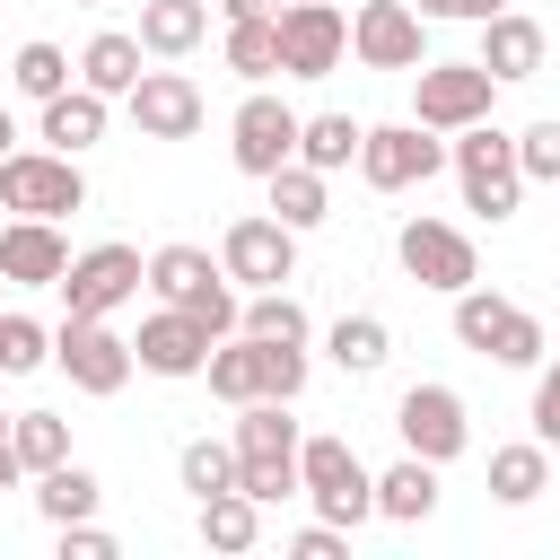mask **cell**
Here are the masks:
<instances>
[{"label": "cell", "instance_id": "obj_10", "mask_svg": "<svg viewBox=\"0 0 560 560\" xmlns=\"http://www.w3.org/2000/svg\"><path fill=\"white\" fill-rule=\"evenodd\" d=\"M394 262H402L420 289H438V298H455V289H472V280H481L472 236H464V228H446V219H402V228H394Z\"/></svg>", "mask_w": 560, "mask_h": 560}, {"label": "cell", "instance_id": "obj_8", "mask_svg": "<svg viewBox=\"0 0 560 560\" xmlns=\"http://www.w3.org/2000/svg\"><path fill=\"white\" fill-rule=\"evenodd\" d=\"M490 96H499V79L481 61H420L411 70V122H429V131L490 122Z\"/></svg>", "mask_w": 560, "mask_h": 560}, {"label": "cell", "instance_id": "obj_15", "mask_svg": "<svg viewBox=\"0 0 560 560\" xmlns=\"http://www.w3.org/2000/svg\"><path fill=\"white\" fill-rule=\"evenodd\" d=\"M131 359H140V376H201L210 368V324H192L184 306H158V315H140V332H131Z\"/></svg>", "mask_w": 560, "mask_h": 560}, {"label": "cell", "instance_id": "obj_44", "mask_svg": "<svg viewBox=\"0 0 560 560\" xmlns=\"http://www.w3.org/2000/svg\"><path fill=\"white\" fill-rule=\"evenodd\" d=\"M18 481H26V464H18V446L0 438V490H18Z\"/></svg>", "mask_w": 560, "mask_h": 560}, {"label": "cell", "instance_id": "obj_29", "mask_svg": "<svg viewBox=\"0 0 560 560\" xmlns=\"http://www.w3.org/2000/svg\"><path fill=\"white\" fill-rule=\"evenodd\" d=\"M201 542H210V551H254V542H262V499H245V490L201 499Z\"/></svg>", "mask_w": 560, "mask_h": 560}, {"label": "cell", "instance_id": "obj_36", "mask_svg": "<svg viewBox=\"0 0 560 560\" xmlns=\"http://www.w3.org/2000/svg\"><path fill=\"white\" fill-rule=\"evenodd\" d=\"M236 332H254V341H306L315 324H306V306L289 298V289H254L245 298V324Z\"/></svg>", "mask_w": 560, "mask_h": 560}, {"label": "cell", "instance_id": "obj_26", "mask_svg": "<svg viewBox=\"0 0 560 560\" xmlns=\"http://www.w3.org/2000/svg\"><path fill=\"white\" fill-rule=\"evenodd\" d=\"M201 35H210V9L201 0H140V44L158 61H184Z\"/></svg>", "mask_w": 560, "mask_h": 560}, {"label": "cell", "instance_id": "obj_21", "mask_svg": "<svg viewBox=\"0 0 560 560\" xmlns=\"http://www.w3.org/2000/svg\"><path fill=\"white\" fill-rule=\"evenodd\" d=\"M140 61H149V44L122 35V26H105V35H88V52H79V88H96V96H131V88H140Z\"/></svg>", "mask_w": 560, "mask_h": 560}, {"label": "cell", "instance_id": "obj_38", "mask_svg": "<svg viewBox=\"0 0 560 560\" xmlns=\"http://www.w3.org/2000/svg\"><path fill=\"white\" fill-rule=\"evenodd\" d=\"M516 166H525V184H560V114L516 131Z\"/></svg>", "mask_w": 560, "mask_h": 560}, {"label": "cell", "instance_id": "obj_13", "mask_svg": "<svg viewBox=\"0 0 560 560\" xmlns=\"http://www.w3.org/2000/svg\"><path fill=\"white\" fill-rule=\"evenodd\" d=\"M394 429H402V455H429V464H455L472 446V420H464L455 385H411L394 402Z\"/></svg>", "mask_w": 560, "mask_h": 560}, {"label": "cell", "instance_id": "obj_35", "mask_svg": "<svg viewBox=\"0 0 560 560\" xmlns=\"http://www.w3.org/2000/svg\"><path fill=\"white\" fill-rule=\"evenodd\" d=\"M175 472H184V490H192V499L236 490V438H192V446L175 455Z\"/></svg>", "mask_w": 560, "mask_h": 560}, {"label": "cell", "instance_id": "obj_27", "mask_svg": "<svg viewBox=\"0 0 560 560\" xmlns=\"http://www.w3.org/2000/svg\"><path fill=\"white\" fill-rule=\"evenodd\" d=\"M324 350H332L341 376H376V368L394 359V332H385V315H341V324L324 332Z\"/></svg>", "mask_w": 560, "mask_h": 560}, {"label": "cell", "instance_id": "obj_30", "mask_svg": "<svg viewBox=\"0 0 560 560\" xmlns=\"http://www.w3.org/2000/svg\"><path fill=\"white\" fill-rule=\"evenodd\" d=\"M359 140H368V122H350V114H306L298 158L324 166V175H341V166H359Z\"/></svg>", "mask_w": 560, "mask_h": 560}, {"label": "cell", "instance_id": "obj_33", "mask_svg": "<svg viewBox=\"0 0 560 560\" xmlns=\"http://www.w3.org/2000/svg\"><path fill=\"white\" fill-rule=\"evenodd\" d=\"M210 271H228V262H210L201 245H158V254H149V289H158V306H184Z\"/></svg>", "mask_w": 560, "mask_h": 560}, {"label": "cell", "instance_id": "obj_46", "mask_svg": "<svg viewBox=\"0 0 560 560\" xmlns=\"http://www.w3.org/2000/svg\"><path fill=\"white\" fill-rule=\"evenodd\" d=\"M9 420H18V411H0V438H9Z\"/></svg>", "mask_w": 560, "mask_h": 560}, {"label": "cell", "instance_id": "obj_23", "mask_svg": "<svg viewBox=\"0 0 560 560\" xmlns=\"http://www.w3.org/2000/svg\"><path fill=\"white\" fill-rule=\"evenodd\" d=\"M376 516H394V525H429V516H438V464H429V455L385 464V472H376Z\"/></svg>", "mask_w": 560, "mask_h": 560}, {"label": "cell", "instance_id": "obj_39", "mask_svg": "<svg viewBox=\"0 0 560 560\" xmlns=\"http://www.w3.org/2000/svg\"><path fill=\"white\" fill-rule=\"evenodd\" d=\"M534 438L560 446V359H542V376H534Z\"/></svg>", "mask_w": 560, "mask_h": 560}, {"label": "cell", "instance_id": "obj_18", "mask_svg": "<svg viewBox=\"0 0 560 560\" xmlns=\"http://www.w3.org/2000/svg\"><path fill=\"white\" fill-rule=\"evenodd\" d=\"M61 271H70L61 219H0V280L9 289H61Z\"/></svg>", "mask_w": 560, "mask_h": 560}, {"label": "cell", "instance_id": "obj_37", "mask_svg": "<svg viewBox=\"0 0 560 560\" xmlns=\"http://www.w3.org/2000/svg\"><path fill=\"white\" fill-rule=\"evenodd\" d=\"M52 359V332L35 315H0V376H35Z\"/></svg>", "mask_w": 560, "mask_h": 560}, {"label": "cell", "instance_id": "obj_31", "mask_svg": "<svg viewBox=\"0 0 560 560\" xmlns=\"http://www.w3.org/2000/svg\"><path fill=\"white\" fill-rule=\"evenodd\" d=\"M228 70L262 88L280 70V18H228Z\"/></svg>", "mask_w": 560, "mask_h": 560}, {"label": "cell", "instance_id": "obj_7", "mask_svg": "<svg viewBox=\"0 0 560 560\" xmlns=\"http://www.w3.org/2000/svg\"><path fill=\"white\" fill-rule=\"evenodd\" d=\"M52 359H61V376L79 385V394H122L131 385V341L114 332V315H61V332H52Z\"/></svg>", "mask_w": 560, "mask_h": 560}, {"label": "cell", "instance_id": "obj_28", "mask_svg": "<svg viewBox=\"0 0 560 560\" xmlns=\"http://www.w3.org/2000/svg\"><path fill=\"white\" fill-rule=\"evenodd\" d=\"M96 499H105V481H96L88 464H52V472H35V508H44L52 525H79V516H96Z\"/></svg>", "mask_w": 560, "mask_h": 560}, {"label": "cell", "instance_id": "obj_47", "mask_svg": "<svg viewBox=\"0 0 560 560\" xmlns=\"http://www.w3.org/2000/svg\"><path fill=\"white\" fill-rule=\"evenodd\" d=\"M79 9H105V0H79Z\"/></svg>", "mask_w": 560, "mask_h": 560}, {"label": "cell", "instance_id": "obj_24", "mask_svg": "<svg viewBox=\"0 0 560 560\" xmlns=\"http://www.w3.org/2000/svg\"><path fill=\"white\" fill-rule=\"evenodd\" d=\"M271 219H280V228H298V236H306V228H324V219H332V192H324V166H306V158H289V166L271 175Z\"/></svg>", "mask_w": 560, "mask_h": 560}, {"label": "cell", "instance_id": "obj_42", "mask_svg": "<svg viewBox=\"0 0 560 560\" xmlns=\"http://www.w3.org/2000/svg\"><path fill=\"white\" fill-rule=\"evenodd\" d=\"M411 9H420V18H472V26H481V18H499L508 0H411Z\"/></svg>", "mask_w": 560, "mask_h": 560}, {"label": "cell", "instance_id": "obj_4", "mask_svg": "<svg viewBox=\"0 0 560 560\" xmlns=\"http://www.w3.org/2000/svg\"><path fill=\"white\" fill-rule=\"evenodd\" d=\"M298 490H306L315 516L341 525V534L376 516V472L350 455V438H306V446H298Z\"/></svg>", "mask_w": 560, "mask_h": 560}, {"label": "cell", "instance_id": "obj_20", "mask_svg": "<svg viewBox=\"0 0 560 560\" xmlns=\"http://www.w3.org/2000/svg\"><path fill=\"white\" fill-rule=\"evenodd\" d=\"M105 105H114V96H96V88H61V96H44V122H35V140L79 158V149H96V140H105Z\"/></svg>", "mask_w": 560, "mask_h": 560}, {"label": "cell", "instance_id": "obj_19", "mask_svg": "<svg viewBox=\"0 0 560 560\" xmlns=\"http://www.w3.org/2000/svg\"><path fill=\"white\" fill-rule=\"evenodd\" d=\"M542 52H551V35H542L534 18H516V9L481 18V52H472V61H481L499 88H508V79H534V70H542Z\"/></svg>", "mask_w": 560, "mask_h": 560}, {"label": "cell", "instance_id": "obj_16", "mask_svg": "<svg viewBox=\"0 0 560 560\" xmlns=\"http://www.w3.org/2000/svg\"><path fill=\"white\" fill-rule=\"evenodd\" d=\"M350 52L368 61V70H420L429 52H420V9L411 0H368L359 18H350Z\"/></svg>", "mask_w": 560, "mask_h": 560}, {"label": "cell", "instance_id": "obj_40", "mask_svg": "<svg viewBox=\"0 0 560 560\" xmlns=\"http://www.w3.org/2000/svg\"><path fill=\"white\" fill-rule=\"evenodd\" d=\"M61 560H114V534H105V525H88V516H79V525H61Z\"/></svg>", "mask_w": 560, "mask_h": 560}, {"label": "cell", "instance_id": "obj_5", "mask_svg": "<svg viewBox=\"0 0 560 560\" xmlns=\"http://www.w3.org/2000/svg\"><path fill=\"white\" fill-rule=\"evenodd\" d=\"M0 210L9 219H70L88 210V175L70 149H9L0 158Z\"/></svg>", "mask_w": 560, "mask_h": 560}, {"label": "cell", "instance_id": "obj_14", "mask_svg": "<svg viewBox=\"0 0 560 560\" xmlns=\"http://www.w3.org/2000/svg\"><path fill=\"white\" fill-rule=\"evenodd\" d=\"M219 262H228L236 289H280V280L298 271V228H280V219H236V228L219 236Z\"/></svg>", "mask_w": 560, "mask_h": 560}, {"label": "cell", "instance_id": "obj_1", "mask_svg": "<svg viewBox=\"0 0 560 560\" xmlns=\"http://www.w3.org/2000/svg\"><path fill=\"white\" fill-rule=\"evenodd\" d=\"M446 166H455V184H464V210H481L490 228L516 219V201H525V166H516V140H508L499 122H464V131L446 140Z\"/></svg>", "mask_w": 560, "mask_h": 560}, {"label": "cell", "instance_id": "obj_3", "mask_svg": "<svg viewBox=\"0 0 560 560\" xmlns=\"http://www.w3.org/2000/svg\"><path fill=\"white\" fill-rule=\"evenodd\" d=\"M455 341L472 350V359H490V368H542V324L516 306V298H499V289H455Z\"/></svg>", "mask_w": 560, "mask_h": 560}, {"label": "cell", "instance_id": "obj_41", "mask_svg": "<svg viewBox=\"0 0 560 560\" xmlns=\"http://www.w3.org/2000/svg\"><path fill=\"white\" fill-rule=\"evenodd\" d=\"M289 551L298 560H341L350 542H341V525H306V534H289Z\"/></svg>", "mask_w": 560, "mask_h": 560}, {"label": "cell", "instance_id": "obj_43", "mask_svg": "<svg viewBox=\"0 0 560 560\" xmlns=\"http://www.w3.org/2000/svg\"><path fill=\"white\" fill-rule=\"evenodd\" d=\"M280 0H219V18H271Z\"/></svg>", "mask_w": 560, "mask_h": 560}, {"label": "cell", "instance_id": "obj_32", "mask_svg": "<svg viewBox=\"0 0 560 560\" xmlns=\"http://www.w3.org/2000/svg\"><path fill=\"white\" fill-rule=\"evenodd\" d=\"M9 79H18V96H35V105H44V96H61V88H79V61H70L61 44H44V35H35V44H18V61H9Z\"/></svg>", "mask_w": 560, "mask_h": 560}, {"label": "cell", "instance_id": "obj_2", "mask_svg": "<svg viewBox=\"0 0 560 560\" xmlns=\"http://www.w3.org/2000/svg\"><path fill=\"white\" fill-rule=\"evenodd\" d=\"M298 420H289V402H236V490L245 499H289L298 490Z\"/></svg>", "mask_w": 560, "mask_h": 560}, {"label": "cell", "instance_id": "obj_45", "mask_svg": "<svg viewBox=\"0 0 560 560\" xmlns=\"http://www.w3.org/2000/svg\"><path fill=\"white\" fill-rule=\"evenodd\" d=\"M9 140H18V131H9V114H0V158H9Z\"/></svg>", "mask_w": 560, "mask_h": 560}, {"label": "cell", "instance_id": "obj_11", "mask_svg": "<svg viewBox=\"0 0 560 560\" xmlns=\"http://www.w3.org/2000/svg\"><path fill=\"white\" fill-rule=\"evenodd\" d=\"M280 79H332L350 52V18L332 0H280Z\"/></svg>", "mask_w": 560, "mask_h": 560}, {"label": "cell", "instance_id": "obj_22", "mask_svg": "<svg viewBox=\"0 0 560 560\" xmlns=\"http://www.w3.org/2000/svg\"><path fill=\"white\" fill-rule=\"evenodd\" d=\"M542 490H551V446H542V438L490 446V499H499V508H534Z\"/></svg>", "mask_w": 560, "mask_h": 560}, {"label": "cell", "instance_id": "obj_9", "mask_svg": "<svg viewBox=\"0 0 560 560\" xmlns=\"http://www.w3.org/2000/svg\"><path fill=\"white\" fill-rule=\"evenodd\" d=\"M446 166V140L429 131V122H376L368 140H359V184L368 192H411V184H429Z\"/></svg>", "mask_w": 560, "mask_h": 560}, {"label": "cell", "instance_id": "obj_25", "mask_svg": "<svg viewBox=\"0 0 560 560\" xmlns=\"http://www.w3.org/2000/svg\"><path fill=\"white\" fill-rule=\"evenodd\" d=\"M210 394L236 411V402H262V341L254 332H228V341H210Z\"/></svg>", "mask_w": 560, "mask_h": 560}, {"label": "cell", "instance_id": "obj_6", "mask_svg": "<svg viewBox=\"0 0 560 560\" xmlns=\"http://www.w3.org/2000/svg\"><path fill=\"white\" fill-rule=\"evenodd\" d=\"M140 289H149V254L122 245V236L70 254V271H61V306H70V315H114V306H131Z\"/></svg>", "mask_w": 560, "mask_h": 560}, {"label": "cell", "instance_id": "obj_17", "mask_svg": "<svg viewBox=\"0 0 560 560\" xmlns=\"http://www.w3.org/2000/svg\"><path fill=\"white\" fill-rule=\"evenodd\" d=\"M131 105V122H140V140H192L201 131V88L184 79V70H140V88L122 96Z\"/></svg>", "mask_w": 560, "mask_h": 560}, {"label": "cell", "instance_id": "obj_12", "mask_svg": "<svg viewBox=\"0 0 560 560\" xmlns=\"http://www.w3.org/2000/svg\"><path fill=\"white\" fill-rule=\"evenodd\" d=\"M298 131H306V114H289L271 88H254V96L228 114V158H236L245 175H262V184H271V175L298 158Z\"/></svg>", "mask_w": 560, "mask_h": 560}, {"label": "cell", "instance_id": "obj_34", "mask_svg": "<svg viewBox=\"0 0 560 560\" xmlns=\"http://www.w3.org/2000/svg\"><path fill=\"white\" fill-rule=\"evenodd\" d=\"M9 446H18L26 472H52V464H70V420L61 411H18L9 420Z\"/></svg>", "mask_w": 560, "mask_h": 560}]
</instances>
